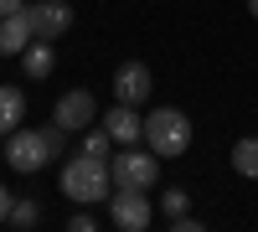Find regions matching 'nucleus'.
<instances>
[{
	"label": "nucleus",
	"mask_w": 258,
	"mask_h": 232,
	"mask_svg": "<svg viewBox=\"0 0 258 232\" xmlns=\"http://www.w3.org/2000/svg\"><path fill=\"white\" fill-rule=\"evenodd\" d=\"M57 191L78 201V206H98V201H109L114 196V176H109V160H93V155H73V160H62V171H57Z\"/></svg>",
	"instance_id": "nucleus-1"
},
{
	"label": "nucleus",
	"mask_w": 258,
	"mask_h": 232,
	"mask_svg": "<svg viewBox=\"0 0 258 232\" xmlns=\"http://www.w3.org/2000/svg\"><path fill=\"white\" fill-rule=\"evenodd\" d=\"M145 144H150L160 160L186 155V150H191V114H181V109H155V114H145Z\"/></svg>",
	"instance_id": "nucleus-2"
},
{
	"label": "nucleus",
	"mask_w": 258,
	"mask_h": 232,
	"mask_svg": "<svg viewBox=\"0 0 258 232\" xmlns=\"http://www.w3.org/2000/svg\"><path fill=\"white\" fill-rule=\"evenodd\" d=\"M109 176L114 186H135V191H150V186L160 181V155L150 150V144H119V150L109 155Z\"/></svg>",
	"instance_id": "nucleus-3"
},
{
	"label": "nucleus",
	"mask_w": 258,
	"mask_h": 232,
	"mask_svg": "<svg viewBox=\"0 0 258 232\" xmlns=\"http://www.w3.org/2000/svg\"><path fill=\"white\" fill-rule=\"evenodd\" d=\"M0 160H11V171H21V176H36L41 165L52 160L47 134H41V129H11L6 144H0Z\"/></svg>",
	"instance_id": "nucleus-4"
},
{
	"label": "nucleus",
	"mask_w": 258,
	"mask_h": 232,
	"mask_svg": "<svg viewBox=\"0 0 258 232\" xmlns=\"http://www.w3.org/2000/svg\"><path fill=\"white\" fill-rule=\"evenodd\" d=\"M109 222L119 232H145L150 222H155V206H150L145 191H135V186H114L109 196Z\"/></svg>",
	"instance_id": "nucleus-5"
},
{
	"label": "nucleus",
	"mask_w": 258,
	"mask_h": 232,
	"mask_svg": "<svg viewBox=\"0 0 258 232\" xmlns=\"http://www.w3.org/2000/svg\"><path fill=\"white\" fill-rule=\"evenodd\" d=\"M26 16H31V36L36 41H57V36L73 31V6L68 0H31Z\"/></svg>",
	"instance_id": "nucleus-6"
},
{
	"label": "nucleus",
	"mask_w": 258,
	"mask_h": 232,
	"mask_svg": "<svg viewBox=\"0 0 258 232\" xmlns=\"http://www.w3.org/2000/svg\"><path fill=\"white\" fill-rule=\"evenodd\" d=\"M93 119H98V103H93V88H68V93L57 98V109H52V124H57V129H68V134L88 129Z\"/></svg>",
	"instance_id": "nucleus-7"
},
{
	"label": "nucleus",
	"mask_w": 258,
	"mask_h": 232,
	"mask_svg": "<svg viewBox=\"0 0 258 232\" xmlns=\"http://www.w3.org/2000/svg\"><path fill=\"white\" fill-rule=\"evenodd\" d=\"M150 88H155V78H150V67L145 62H119V72H114V98L119 103H140L150 98Z\"/></svg>",
	"instance_id": "nucleus-8"
},
{
	"label": "nucleus",
	"mask_w": 258,
	"mask_h": 232,
	"mask_svg": "<svg viewBox=\"0 0 258 232\" xmlns=\"http://www.w3.org/2000/svg\"><path fill=\"white\" fill-rule=\"evenodd\" d=\"M98 124L114 134V144H140V139H145V119L135 114V103H119V98H114V109L103 114Z\"/></svg>",
	"instance_id": "nucleus-9"
},
{
	"label": "nucleus",
	"mask_w": 258,
	"mask_h": 232,
	"mask_svg": "<svg viewBox=\"0 0 258 232\" xmlns=\"http://www.w3.org/2000/svg\"><path fill=\"white\" fill-rule=\"evenodd\" d=\"M31 16L26 11H16V16H0V57H21L31 47Z\"/></svg>",
	"instance_id": "nucleus-10"
},
{
	"label": "nucleus",
	"mask_w": 258,
	"mask_h": 232,
	"mask_svg": "<svg viewBox=\"0 0 258 232\" xmlns=\"http://www.w3.org/2000/svg\"><path fill=\"white\" fill-rule=\"evenodd\" d=\"M52 67H57L52 41H31V47L21 52V72H26V78H52Z\"/></svg>",
	"instance_id": "nucleus-11"
},
{
	"label": "nucleus",
	"mask_w": 258,
	"mask_h": 232,
	"mask_svg": "<svg viewBox=\"0 0 258 232\" xmlns=\"http://www.w3.org/2000/svg\"><path fill=\"white\" fill-rule=\"evenodd\" d=\"M21 119H26V93L21 88H0V139L11 129H21Z\"/></svg>",
	"instance_id": "nucleus-12"
},
{
	"label": "nucleus",
	"mask_w": 258,
	"mask_h": 232,
	"mask_svg": "<svg viewBox=\"0 0 258 232\" xmlns=\"http://www.w3.org/2000/svg\"><path fill=\"white\" fill-rule=\"evenodd\" d=\"M232 171L248 176V181H258V139H253V134L232 144Z\"/></svg>",
	"instance_id": "nucleus-13"
},
{
	"label": "nucleus",
	"mask_w": 258,
	"mask_h": 232,
	"mask_svg": "<svg viewBox=\"0 0 258 232\" xmlns=\"http://www.w3.org/2000/svg\"><path fill=\"white\" fill-rule=\"evenodd\" d=\"M83 155H93V160H109V155H114V134L103 129V124H88V129H83Z\"/></svg>",
	"instance_id": "nucleus-14"
},
{
	"label": "nucleus",
	"mask_w": 258,
	"mask_h": 232,
	"mask_svg": "<svg viewBox=\"0 0 258 232\" xmlns=\"http://www.w3.org/2000/svg\"><path fill=\"white\" fill-rule=\"evenodd\" d=\"M36 222H41V206H36L31 196H21V201L11 206V227H21V232H31Z\"/></svg>",
	"instance_id": "nucleus-15"
},
{
	"label": "nucleus",
	"mask_w": 258,
	"mask_h": 232,
	"mask_svg": "<svg viewBox=\"0 0 258 232\" xmlns=\"http://www.w3.org/2000/svg\"><path fill=\"white\" fill-rule=\"evenodd\" d=\"M186 206H191V196L181 191V186H170V191L160 196V212H165V222H170V217H181V212H186Z\"/></svg>",
	"instance_id": "nucleus-16"
},
{
	"label": "nucleus",
	"mask_w": 258,
	"mask_h": 232,
	"mask_svg": "<svg viewBox=\"0 0 258 232\" xmlns=\"http://www.w3.org/2000/svg\"><path fill=\"white\" fill-rule=\"evenodd\" d=\"M68 227H73V232H93V227H98V217H93V212H78Z\"/></svg>",
	"instance_id": "nucleus-17"
},
{
	"label": "nucleus",
	"mask_w": 258,
	"mask_h": 232,
	"mask_svg": "<svg viewBox=\"0 0 258 232\" xmlns=\"http://www.w3.org/2000/svg\"><path fill=\"white\" fill-rule=\"evenodd\" d=\"M11 206H16V196H11V186H0V222H11Z\"/></svg>",
	"instance_id": "nucleus-18"
},
{
	"label": "nucleus",
	"mask_w": 258,
	"mask_h": 232,
	"mask_svg": "<svg viewBox=\"0 0 258 232\" xmlns=\"http://www.w3.org/2000/svg\"><path fill=\"white\" fill-rule=\"evenodd\" d=\"M16 11H26V0H0V16H16Z\"/></svg>",
	"instance_id": "nucleus-19"
},
{
	"label": "nucleus",
	"mask_w": 258,
	"mask_h": 232,
	"mask_svg": "<svg viewBox=\"0 0 258 232\" xmlns=\"http://www.w3.org/2000/svg\"><path fill=\"white\" fill-rule=\"evenodd\" d=\"M248 11H253V16H258V0H248Z\"/></svg>",
	"instance_id": "nucleus-20"
}]
</instances>
